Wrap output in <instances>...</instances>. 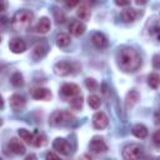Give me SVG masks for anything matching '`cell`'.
<instances>
[{"label": "cell", "mask_w": 160, "mask_h": 160, "mask_svg": "<svg viewBox=\"0 0 160 160\" xmlns=\"http://www.w3.org/2000/svg\"><path fill=\"white\" fill-rule=\"evenodd\" d=\"M116 62L124 72H135L141 66V58L132 48H120L116 54Z\"/></svg>", "instance_id": "6da1fadb"}, {"label": "cell", "mask_w": 160, "mask_h": 160, "mask_svg": "<svg viewBox=\"0 0 160 160\" xmlns=\"http://www.w3.org/2000/svg\"><path fill=\"white\" fill-rule=\"evenodd\" d=\"M34 19V14L30 10H19L18 12H15V15L11 19V28L15 31H24L26 30Z\"/></svg>", "instance_id": "7a4b0ae2"}, {"label": "cell", "mask_w": 160, "mask_h": 160, "mask_svg": "<svg viewBox=\"0 0 160 160\" xmlns=\"http://www.w3.org/2000/svg\"><path fill=\"white\" fill-rule=\"evenodd\" d=\"M75 116L66 110H59L55 111L51 116H50V124L54 126H65V125H70L71 122H74Z\"/></svg>", "instance_id": "3957f363"}, {"label": "cell", "mask_w": 160, "mask_h": 160, "mask_svg": "<svg viewBox=\"0 0 160 160\" xmlns=\"http://www.w3.org/2000/svg\"><path fill=\"white\" fill-rule=\"evenodd\" d=\"M142 146L139 144H130L124 148L122 150V158L126 160H135L142 156Z\"/></svg>", "instance_id": "277c9868"}, {"label": "cell", "mask_w": 160, "mask_h": 160, "mask_svg": "<svg viewBox=\"0 0 160 160\" xmlns=\"http://www.w3.org/2000/svg\"><path fill=\"white\" fill-rule=\"evenodd\" d=\"M52 148H54V150H56L61 155H69L71 151L70 144L68 142V140H65L62 138H56L52 142Z\"/></svg>", "instance_id": "5b68a950"}, {"label": "cell", "mask_w": 160, "mask_h": 160, "mask_svg": "<svg viewBox=\"0 0 160 160\" xmlns=\"http://www.w3.org/2000/svg\"><path fill=\"white\" fill-rule=\"evenodd\" d=\"M61 94L65 98L72 99V98L80 95V88H79V85H76L74 82H66L61 86Z\"/></svg>", "instance_id": "8992f818"}, {"label": "cell", "mask_w": 160, "mask_h": 160, "mask_svg": "<svg viewBox=\"0 0 160 160\" xmlns=\"http://www.w3.org/2000/svg\"><path fill=\"white\" fill-rule=\"evenodd\" d=\"M9 104H10V108L14 110V111H22L24 108H25V98L20 94H14L10 96V100H9Z\"/></svg>", "instance_id": "52a82bcc"}, {"label": "cell", "mask_w": 160, "mask_h": 160, "mask_svg": "<svg viewBox=\"0 0 160 160\" xmlns=\"http://www.w3.org/2000/svg\"><path fill=\"white\" fill-rule=\"evenodd\" d=\"M89 149L90 151L95 152V154H100V152H106L108 151V145L104 142V140L101 138H92L90 144H89Z\"/></svg>", "instance_id": "ba28073f"}, {"label": "cell", "mask_w": 160, "mask_h": 160, "mask_svg": "<svg viewBox=\"0 0 160 160\" xmlns=\"http://www.w3.org/2000/svg\"><path fill=\"white\" fill-rule=\"evenodd\" d=\"M92 125H94L95 129H99V130L105 129L109 125V119L105 115V112H102V111L95 112L94 116H92Z\"/></svg>", "instance_id": "9c48e42d"}, {"label": "cell", "mask_w": 160, "mask_h": 160, "mask_svg": "<svg viewBox=\"0 0 160 160\" xmlns=\"http://www.w3.org/2000/svg\"><path fill=\"white\" fill-rule=\"evenodd\" d=\"M9 49L14 52V54H21L26 50V44L22 39L20 38H12L9 41Z\"/></svg>", "instance_id": "30bf717a"}, {"label": "cell", "mask_w": 160, "mask_h": 160, "mask_svg": "<svg viewBox=\"0 0 160 160\" xmlns=\"http://www.w3.org/2000/svg\"><path fill=\"white\" fill-rule=\"evenodd\" d=\"M31 96L36 100H50L51 99V91L46 88H34L31 90Z\"/></svg>", "instance_id": "8fae6325"}, {"label": "cell", "mask_w": 160, "mask_h": 160, "mask_svg": "<svg viewBox=\"0 0 160 160\" xmlns=\"http://www.w3.org/2000/svg\"><path fill=\"white\" fill-rule=\"evenodd\" d=\"M54 72L58 76H66L71 72V65L68 61H59L54 65Z\"/></svg>", "instance_id": "7c38bea8"}, {"label": "cell", "mask_w": 160, "mask_h": 160, "mask_svg": "<svg viewBox=\"0 0 160 160\" xmlns=\"http://www.w3.org/2000/svg\"><path fill=\"white\" fill-rule=\"evenodd\" d=\"M69 31L74 36H80L85 32V25L80 20H72L69 24Z\"/></svg>", "instance_id": "4fadbf2b"}, {"label": "cell", "mask_w": 160, "mask_h": 160, "mask_svg": "<svg viewBox=\"0 0 160 160\" xmlns=\"http://www.w3.org/2000/svg\"><path fill=\"white\" fill-rule=\"evenodd\" d=\"M9 149L15 155H22V154H25V150H26L25 149V145L19 139H16V138H12L9 141Z\"/></svg>", "instance_id": "5bb4252c"}, {"label": "cell", "mask_w": 160, "mask_h": 160, "mask_svg": "<svg viewBox=\"0 0 160 160\" xmlns=\"http://www.w3.org/2000/svg\"><path fill=\"white\" fill-rule=\"evenodd\" d=\"M91 42H92L94 46L98 48V49H104V48L108 46V39H106V36H105L104 34H101V32H95V34H92V36H91Z\"/></svg>", "instance_id": "9a60e30c"}, {"label": "cell", "mask_w": 160, "mask_h": 160, "mask_svg": "<svg viewBox=\"0 0 160 160\" xmlns=\"http://www.w3.org/2000/svg\"><path fill=\"white\" fill-rule=\"evenodd\" d=\"M140 99V95L136 90H130L128 94H126V98H125V106L126 109H131L134 108V105L139 101Z\"/></svg>", "instance_id": "2e32d148"}, {"label": "cell", "mask_w": 160, "mask_h": 160, "mask_svg": "<svg viewBox=\"0 0 160 160\" xmlns=\"http://www.w3.org/2000/svg\"><path fill=\"white\" fill-rule=\"evenodd\" d=\"M138 16V12L135 9H131V8H128V9H124L120 14V18L124 22H132Z\"/></svg>", "instance_id": "e0dca14e"}, {"label": "cell", "mask_w": 160, "mask_h": 160, "mask_svg": "<svg viewBox=\"0 0 160 160\" xmlns=\"http://www.w3.org/2000/svg\"><path fill=\"white\" fill-rule=\"evenodd\" d=\"M50 28H51V22H50V20H49L48 18L44 16V18H41V19L38 21L36 31L40 32V34H46V32H49Z\"/></svg>", "instance_id": "ac0fdd59"}, {"label": "cell", "mask_w": 160, "mask_h": 160, "mask_svg": "<svg viewBox=\"0 0 160 160\" xmlns=\"http://www.w3.org/2000/svg\"><path fill=\"white\" fill-rule=\"evenodd\" d=\"M131 132H132V135H134L135 138H138V139H145V138L148 136V129H146V126L142 125V124H136V125H134Z\"/></svg>", "instance_id": "d6986e66"}, {"label": "cell", "mask_w": 160, "mask_h": 160, "mask_svg": "<svg viewBox=\"0 0 160 160\" xmlns=\"http://www.w3.org/2000/svg\"><path fill=\"white\" fill-rule=\"evenodd\" d=\"M76 15H78L81 20H89V19H90V16H91L90 8H89L86 4H81V5L78 8Z\"/></svg>", "instance_id": "ffe728a7"}, {"label": "cell", "mask_w": 160, "mask_h": 160, "mask_svg": "<svg viewBox=\"0 0 160 160\" xmlns=\"http://www.w3.org/2000/svg\"><path fill=\"white\" fill-rule=\"evenodd\" d=\"M46 142H48L46 141V138L42 134H40L39 131H35L32 134V142H31L32 146H35V148H42Z\"/></svg>", "instance_id": "44dd1931"}, {"label": "cell", "mask_w": 160, "mask_h": 160, "mask_svg": "<svg viewBox=\"0 0 160 160\" xmlns=\"http://www.w3.org/2000/svg\"><path fill=\"white\" fill-rule=\"evenodd\" d=\"M55 40H56V45L59 48H66L70 44V36L68 34H64V32L58 34Z\"/></svg>", "instance_id": "7402d4cb"}, {"label": "cell", "mask_w": 160, "mask_h": 160, "mask_svg": "<svg viewBox=\"0 0 160 160\" xmlns=\"http://www.w3.org/2000/svg\"><path fill=\"white\" fill-rule=\"evenodd\" d=\"M45 54H46V46H45V44L40 42V44H36L34 46L32 55H34L35 59H41V58L45 56Z\"/></svg>", "instance_id": "603a6c76"}, {"label": "cell", "mask_w": 160, "mask_h": 160, "mask_svg": "<svg viewBox=\"0 0 160 160\" xmlns=\"http://www.w3.org/2000/svg\"><path fill=\"white\" fill-rule=\"evenodd\" d=\"M148 84L150 88L152 89H158L159 85H160V75L158 72H151L149 76H148Z\"/></svg>", "instance_id": "cb8c5ba5"}, {"label": "cell", "mask_w": 160, "mask_h": 160, "mask_svg": "<svg viewBox=\"0 0 160 160\" xmlns=\"http://www.w3.org/2000/svg\"><path fill=\"white\" fill-rule=\"evenodd\" d=\"M10 82H11L12 86L20 88V86L24 85V78H22V75L20 72H14L11 75V78H10Z\"/></svg>", "instance_id": "d4e9b609"}, {"label": "cell", "mask_w": 160, "mask_h": 160, "mask_svg": "<svg viewBox=\"0 0 160 160\" xmlns=\"http://www.w3.org/2000/svg\"><path fill=\"white\" fill-rule=\"evenodd\" d=\"M88 102H89V106H90L91 109L96 110V109H99V108H100L101 99H100L98 95L92 94V95H89V98H88Z\"/></svg>", "instance_id": "484cf974"}, {"label": "cell", "mask_w": 160, "mask_h": 160, "mask_svg": "<svg viewBox=\"0 0 160 160\" xmlns=\"http://www.w3.org/2000/svg\"><path fill=\"white\" fill-rule=\"evenodd\" d=\"M18 132H19L20 139L24 140V142H26V144H29V145L32 142V134H31L30 131H28L26 129H20Z\"/></svg>", "instance_id": "4316f807"}, {"label": "cell", "mask_w": 160, "mask_h": 160, "mask_svg": "<svg viewBox=\"0 0 160 160\" xmlns=\"http://www.w3.org/2000/svg\"><path fill=\"white\" fill-rule=\"evenodd\" d=\"M85 86H86L88 90H90V91H96L98 88H99L96 80L92 79V78H88V79H85Z\"/></svg>", "instance_id": "83f0119b"}, {"label": "cell", "mask_w": 160, "mask_h": 160, "mask_svg": "<svg viewBox=\"0 0 160 160\" xmlns=\"http://www.w3.org/2000/svg\"><path fill=\"white\" fill-rule=\"evenodd\" d=\"M70 105H71V108L74 109V110H80L81 109V106H82V98L81 96H75V98H72V100H71V102H70Z\"/></svg>", "instance_id": "f1b7e54d"}, {"label": "cell", "mask_w": 160, "mask_h": 160, "mask_svg": "<svg viewBox=\"0 0 160 160\" xmlns=\"http://www.w3.org/2000/svg\"><path fill=\"white\" fill-rule=\"evenodd\" d=\"M54 16H55V20H56L58 24H61V22L65 21V14L62 11H60V10H55L54 11Z\"/></svg>", "instance_id": "f546056e"}, {"label": "cell", "mask_w": 160, "mask_h": 160, "mask_svg": "<svg viewBox=\"0 0 160 160\" xmlns=\"http://www.w3.org/2000/svg\"><path fill=\"white\" fill-rule=\"evenodd\" d=\"M152 141H154V144H155L156 146H160V130H158V131L154 132V135H152Z\"/></svg>", "instance_id": "4dcf8cb0"}, {"label": "cell", "mask_w": 160, "mask_h": 160, "mask_svg": "<svg viewBox=\"0 0 160 160\" xmlns=\"http://www.w3.org/2000/svg\"><path fill=\"white\" fill-rule=\"evenodd\" d=\"M152 66L155 69H160V55H155L152 58Z\"/></svg>", "instance_id": "1f68e13d"}, {"label": "cell", "mask_w": 160, "mask_h": 160, "mask_svg": "<svg viewBox=\"0 0 160 160\" xmlns=\"http://www.w3.org/2000/svg\"><path fill=\"white\" fill-rule=\"evenodd\" d=\"M45 158H46V160H50V159H59V158H60V154H55V152L50 151V152H48V154L45 155Z\"/></svg>", "instance_id": "d6a6232c"}, {"label": "cell", "mask_w": 160, "mask_h": 160, "mask_svg": "<svg viewBox=\"0 0 160 160\" xmlns=\"http://www.w3.org/2000/svg\"><path fill=\"white\" fill-rule=\"evenodd\" d=\"M114 2L118 6H128L130 4V0H114Z\"/></svg>", "instance_id": "836d02e7"}, {"label": "cell", "mask_w": 160, "mask_h": 160, "mask_svg": "<svg viewBox=\"0 0 160 160\" xmlns=\"http://www.w3.org/2000/svg\"><path fill=\"white\" fill-rule=\"evenodd\" d=\"M65 4L69 6V8H74L79 4V0H65Z\"/></svg>", "instance_id": "e575fe53"}, {"label": "cell", "mask_w": 160, "mask_h": 160, "mask_svg": "<svg viewBox=\"0 0 160 160\" xmlns=\"http://www.w3.org/2000/svg\"><path fill=\"white\" fill-rule=\"evenodd\" d=\"M155 120H156V122H160V110H158L155 112Z\"/></svg>", "instance_id": "d590c367"}, {"label": "cell", "mask_w": 160, "mask_h": 160, "mask_svg": "<svg viewBox=\"0 0 160 160\" xmlns=\"http://www.w3.org/2000/svg\"><path fill=\"white\" fill-rule=\"evenodd\" d=\"M135 2H136L138 5H145V4L148 2V0H135Z\"/></svg>", "instance_id": "8d00e7d4"}, {"label": "cell", "mask_w": 160, "mask_h": 160, "mask_svg": "<svg viewBox=\"0 0 160 160\" xmlns=\"http://www.w3.org/2000/svg\"><path fill=\"white\" fill-rule=\"evenodd\" d=\"M6 10V0H2V11Z\"/></svg>", "instance_id": "74e56055"}, {"label": "cell", "mask_w": 160, "mask_h": 160, "mask_svg": "<svg viewBox=\"0 0 160 160\" xmlns=\"http://www.w3.org/2000/svg\"><path fill=\"white\" fill-rule=\"evenodd\" d=\"M35 158H36V156L31 154V155H28V156H26V160H30V159H35Z\"/></svg>", "instance_id": "f35d334b"}]
</instances>
